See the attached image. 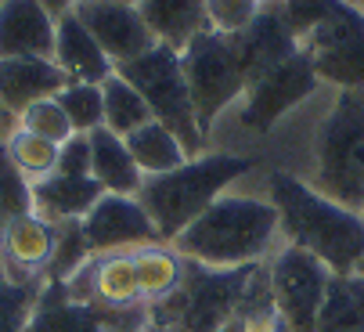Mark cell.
I'll use <instances>...</instances> for the list:
<instances>
[{
    "label": "cell",
    "instance_id": "1",
    "mask_svg": "<svg viewBox=\"0 0 364 332\" xmlns=\"http://www.w3.org/2000/svg\"><path fill=\"white\" fill-rule=\"evenodd\" d=\"M267 199L278 209L282 242L318 256L332 274H353L364 260V217L325 199L310 181L274 170L267 177Z\"/></svg>",
    "mask_w": 364,
    "mask_h": 332
},
{
    "label": "cell",
    "instance_id": "2",
    "mask_svg": "<svg viewBox=\"0 0 364 332\" xmlns=\"http://www.w3.org/2000/svg\"><path fill=\"white\" fill-rule=\"evenodd\" d=\"M282 239L278 209L267 195H231L224 192L198 220L170 242L184 260L202 267L235 271L264 264Z\"/></svg>",
    "mask_w": 364,
    "mask_h": 332
},
{
    "label": "cell",
    "instance_id": "3",
    "mask_svg": "<svg viewBox=\"0 0 364 332\" xmlns=\"http://www.w3.org/2000/svg\"><path fill=\"white\" fill-rule=\"evenodd\" d=\"M249 166H252L249 159L228 155V152L198 155V159H188L184 166H177L170 174L144 177L137 202L151 217L159 239L170 246L191 220H198L238 177L249 174Z\"/></svg>",
    "mask_w": 364,
    "mask_h": 332
},
{
    "label": "cell",
    "instance_id": "4",
    "mask_svg": "<svg viewBox=\"0 0 364 332\" xmlns=\"http://www.w3.org/2000/svg\"><path fill=\"white\" fill-rule=\"evenodd\" d=\"M259 264L217 271L195 260L184 264V282L148 307V332H217L231 325L245 304L249 282Z\"/></svg>",
    "mask_w": 364,
    "mask_h": 332
},
{
    "label": "cell",
    "instance_id": "5",
    "mask_svg": "<svg viewBox=\"0 0 364 332\" xmlns=\"http://www.w3.org/2000/svg\"><path fill=\"white\" fill-rule=\"evenodd\" d=\"M310 188L353 213L364 209V94H339L321 120Z\"/></svg>",
    "mask_w": 364,
    "mask_h": 332
},
{
    "label": "cell",
    "instance_id": "6",
    "mask_svg": "<svg viewBox=\"0 0 364 332\" xmlns=\"http://www.w3.org/2000/svg\"><path fill=\"white\" fill-rule=\"evenodd\" d=\"M116 73L144 98V105L151 108V120L177 134L188 159H198L205 148V134H202L198 116H195V101H191V90L184 80L181 51H173L166 43H155L148 54H141L137 62L119 66Z\"/></svg>",
    "mask_w": 364,
    "mask_h": 332
},
{
    "label": "cell",
    "instance_id": "7",
    "mask_svg": "<svg viewBox=\"0 0 364 332\" xmlns=\"http://www.w3.org/2000/svg\"><path fill=\"white\" fill-rule=\"evenodd\" d=\"M181 66H184V80L195 101L198 127L202 134H210L217 116L235 98L245 94V76H242L235 40L217 29H205L181 51Z\"/></svg>",
    "mask_w": 364,
    "mask_h": 332
},
{
    "label": "cell",
    "instance_id": "8",
    "mask_svg": "<svg viewBox=\"0 0 364 332\" xmlns=\"http://www.w3.org/2000/svg\"><path fill=\"white\" fill-rule=\"evenodd\" d=\"M267 279L285 332H318V314L332 282V271L318 256L282 242L267 256Z\"/></svg>",
    "mask_w": 364,
    "mask_h": 332
},
{
    "label": "cell",
    "instance_id": "9",
    "mask_svg": "<svg viewBox=\"0 0 364 332\" xmlns=\"http://www.w3.org/2000/svg\"><path fill=\"white\" fill-rule=\"evenodd\" d=\"M321 87L318 73H314V58L306 51L292 54L289 62H282L278 69H271L264 80H256L249 90H245V105H242V127L249 130H259L267 134L285 113L299 101H306Z\"/></svg>",
    "mask_w": 364,
    "mask_h": 332
},
{
    "label": "cell",
    "instance_id": "10",
    "mask_svg": "<svg viewBox=\"0 0 364 332\" xmlns=\"http://www.w3.org/2000/svg\"><path fill=\"white\" fill-rule=\"evenodd\" d=\"M65 293H69V300L97 307V311H141V307H148L141 296V282H137L134 249L90 256L65 282Z\"/></svg>",
    "mask_w": 364,
    "mask_h": 332
},
{
    "label": "cell",
    "instance_id": "11",
    "mask_svg": "<svg viewBox=\"0 0 364 332\" xmlns=\"http://www.w3.org/2000/svg\"><path fill=\"white\" fill-rule=\"evenodd\" d=\"M235 51H238V62H242V76H245V90L264 80L271 69H278L282 62H289L292 54H299V36L289 26L285 15V0H264L259 11L252 15V22L231 36Z\"/></svg>",
    "mask_w": 364,
    "mask_h": 332
},
{
    "label": "cell",
    "instance_id": "12",
    "mask_svg": "<svg viewBox=\"0 0 364 332\" xmlns=\"http://www.w3.org/2000/svg\"><path fill=\"white\" fill-rule=\"evenodd\" d=\"M76 19L90 29V36L109 54V62L119 69L127 62H137L155 43L148 22L141 19L137 8L119 4V0H76Z\"/></svg>",
    "mask_w": 364,
    "mask_h": 332
},
{
    "label": "cell",
    "instance_id": "13",
    "mask_svg": "<svg viewBox=\"0 0 364 332\" xmlns=\"http://www.w3.org/2000/svg\"><path fill=\"white\" fill-rule=\"evenodd\" d=\"M83 235L94 256L163 242L137 195H101V202L83 217Z\"/></svg>",
    "mask_w": 364,
    "mask_h": 332
},
{
    "label": "cell",
    "instance_id": "14",
    "mask_svg": "<svg viewBox=\"0 0 364 332\" xmlns=\"http://www.w3.org/2000/svg\"><path fill=\"white\" fill-rule=\"evenodd\" d=\"M58 19L36 0L0 4V58H50L55 62Z\"/></svg>",
    "mask_w": 364,
    "mask_h": 332
},
{
    "label": "cell",
    "instance_id": "15",
    "mask_svg": "<svg viewBox=\"0 0 364 332\" xmlns=\"http://www.w3.org/2000/svg\"><path fill=\"white\" fill-rule=\"evenodd\" d=\"M55 239H58V228L47 224L36 213L11 220L0 232V253H4L8 282H43L50 253H55Z\"/></svg>",
    "mask_w": 364,
    "mask_h": 332
},
{
    "label": "cell",
    "instance_id": "16",
    "mask_svg": "<svg viewBox=\"0 0 364 332\" xmlns=\"http://www.w3.org/2000/svg\"><path fill=\"white\" fill-rule=\"evenodd\" d=\"M65 73L50 58H0V105L18 120L29 105L43 98H58Z\"/></svg>",
    "mask_w": 364,
    "mask_h": 332
},
{
    "label": "cell",
    "instance_id": "17",
    "mask_svg": "<svg viewBox=\"0 0 364 332\" xmlns=\"http://www.w3.org/2000/svg\"><path fill=\"white\" fill-rule=\"evenodd\" d=\"M55 66L65 73L69 83H105L116 73V66L109 62V54L101 51V43L90 36V29L76 19V11L58 19Z\"/></svg>",
    "mask_w": 364,
    "mask_h": 332
},
{
    "label": "cell",
    "instance_id": "18",
    "mask_svg": "<svg viewBox=\"0 0 364 332\" xmlns=\"http://www.w3.org/2000/svg\"><path fill=\"white\" fill-rule=\"evenodd\" d=\"M101 185L94 177H62L50 174L33 185V213L47 224H65V220H83L101 202Z\"/></svg>",
    "mask_w": 364,
    "mask_h": 332
},
{
    "label": "cell",
    "instance_id": "19",
    "mask_svg": "<svg viewBox=\"0 0 364 332\" xmlns=\"http://www.w3.org/2000/svg\"><path fill=\"white\" fill-rule=\"evenodd\" d=\"M90 177L105 195H137L144 185V174L137 170L127 141L109 127H97L90 134Z\"/></svg>",
    "mask_w": 364,
    "mask_h": 332
},
{
    "label": "cell",
    "instance_id": "20",
    "mask_svg": "<svg viewBox=\"0 0 364 332\" xmlns=\"http://www.w3.org/2000/svg\"><path fill=\"white\" fill-rule=\"evenodd\" d=\"M137 11L148 22L151 36L173 51H184L198 33L210 29L205 0H141Z\"/></svg>",
    "mask_w": 364,
    "mask_h": 332
},
{
    "label": "cell",
    "instance_id": "21",
    "mask_svg": "<svg viewBox=\"0 0 364 332\" xmlns=\"http://www.w3.org/2000/svg\"><path fill=\"white\" fill-rule=\"evenodd\" d=\"M134 264H137V282H141V296L144 304H159L166 300L181 282H184V256L166 246V242H155V246H141L134 249Z\"/></svg>",
    "mask_w": 364,
    "mask_h": 332
},
{
    "label": "cell",
    "instance_id": "22",
    "mask_svg": "<svg viewBox=\"0 0 364 332\" xmlns=\"http://www.w3.org/2000/svg\"><path fill=\"white\" fill-rule=\"evenodd\" d=\"M127 141V148H130V155H134V162H137V170L144 174V177H159V174H170V170H177V166H184L188 162V152H184V145L177 141V134L173 130H166L163 123H144L141 130H134L130 138H123Z\"/></svg>",
    "mask_w": 364,
    "mask_h": 332
},
{
    "label": "cell",
    "instance_id": "23",
    "mask_svg": "<svg viewBox=\"0 0 364 332\" xmlns=\"http://www.w3.org/2000/svg\"><path fill=\"white\" fill-rule=\"evenodd\" d=\"M318 332H364V274H332Z\"/></svg>",
    "mask_w": 364,
    "mask_h": 332
},
{
    "label": "cell",
    "instance_id": "24",
    "mask_svg": "<svg viewBox=\"0 0 364 332\" xmlns=\"http://www.w3.org/2000/svg\"><path fill=\"white\" fill-rule=\"evenodd\" d=\"M310 58H314V73H318L321 83L339 87V94H346V90L364 94V36H353V40H343L336 47L314 51Z\"/></svg>",
    "mask_w": 364,
    "mask_h": 332
},
{
    "label": "cell",
    "instance_id": "25",
    "mask_svg": "<svg viewBox=\"0 0 364 332\" xmlns=\"http://www.w3.org/2000/svg\"><path fill=\"white\" fill-rule=\"evenodd\" d=\"M101 98H105V127L112 134L130 138L134 130L151 123V108L144 105V98L119 73H112L105 83H101Z\"/></svg>",
    "mask_w": 364,
    "mask_h": 332
},
{
    "label": "cell",
    "instance_id": "26",
    "mask_svg": "<svg viewBox=\"0 0 364 332\" xmlns=\"http://www.w3.org/2000/svg\"><path fill=\"white\" fill-rule=\"evenodd\" d=\"M55 228H58V239H55V253H50L43 282H62L65 286L94 253H90L87 235H83V220H65V224H55Z\"/></svg>",
    "mask_w": 364,
    "mask_h": 332
},
{
    "label": "cell",
    "instance_id": "27",
    "mask_svg": "<svg viewBox=\"0 0 364 332\" xmlns=\"http://www.w3.org/2000/svg\"><path fill=\"white\" fill-rule=\"evenodd\" d=\"M4 148H8L15 166L33 185L50 177V174H55V166H58V145H50V141H43V138H36V134H29L22 127H15V134L4 141Z\"/></svg>",
    "mask_w": 364,
    "mask_h": 332
},
{
    "label": "cell",
    "instance_id": "28",
    "mask_svg": "<svg viewBox=\"0 0 364 332\" xmlns=\"http://www.w3.org/2000/svg\"><path fill=\"white\" fill-rule=\"evenodd\" d=\"M58 105L76 134H94L105 127V98H101V83H65L58 94Z\"/></svg>",
    "mask_w": 364,
    "mask_h": 332
},
{
    "label": "cell",
    "instance_id": "29",
    "mask_svg": "<svg viewBox=\"0 0 364 332\" xmlns=\"http://www.w3.org/2000/svg\"><path fill=\"white\" fill-rule=\"evenodd\" d=\"M29 213H33V181L15 166L8 148L0 145V232L11 220L29 217Z\"/></svg>",
    "mask_w": 364,
    "mask_h": 332
},
{
    "label": "cell",
    "instance_id": "30",
    "mask_svg": "<svg viewBox=\"0 0 364 332\" xmlns=\"http://www.w3.org/2000/svg\"><path fill=\"white\" fill-rule=\"evenodd\" d=\"M18 127L36 134V138H43V141H50V145H58V148L76 134L69 116H65V108L58 105V98H43V101L29 105L26 113L18 116Z\"/></svg>",
    "mask_w": 364,
    "mask_h": 332
},
{
    "label": "cell",
    "instance_id": "31",
    "mask_svg": "<svg viewBox=\"0 0 364 332\" xmlns=\"http://www.w3.org/2000/svg\"><path fill=\"white\" fill-rule=\"evenodd\" d=\"M43 282H4L0 286V332H26Z\"/></svg>",
    "mask_w": 364,
    "mask_h": 332
},
{
    "label": "cell",
    "instance_id": "32",
    "mask_svg": "<svg viewBox=\"0 0 364 332\" xmlns=\"http://www.w3.org/2000/svg\"><path fill=\"white\" fill-rule=\"evenodd\" d=\"M343 4H346V0H285V15H289V26L299 36V47H303V40L310 33H314L325 19H332Z\"/></svg>",
    "mask_w": 364,
    "mask_h": 332
},
{
    "label": "cell",
    "instance_id": "33",
    "mask_svg": "<svg viewBox=\"0 0 364 332\" xmlns=\"http://www.w3.org/2000/svg\"><path fill=\"white\" fill-rule=\"evenodd\" d=\"M259 4H264V0H205V8H210V29L235 36L252 22Z\"/></svg>",
    "mask_w": 364,
    "mask_h": 332
},
{
    "label": "cell",
    "instance_id": "34",
    "mask_svg": "<svg viewBox=\"0 0 364 332\" xmlns=\"http://www.w3.org/2000/svg\"><path fill=\"white\" fill-rule=\"evenodd\" d=\"M55 174H62V177H90V134H73L58 148Z\"/></svg>",
    "mask_w": 364,
    "mask_h": 332
},
{
    "label": "cell",
    "instance_id": "35",
    "mask_svg": "<svg viewBox=\"0 0 364 332\" xmlns=\"http://www.w3.org/2000/svg\"><path fill=\"white\" fill-rule=\"evenodd\" d=\"M36 4H43L55 19H62V15H69V11L76 8V0H36Z\"/></svg>",
    "mask_w": 364,
    "mask_h": 332
},
{
    "label": "cell",
    "instance_id": "36",
    "mask_svg": "<svg viewBox=\"0 0 364 332\" xmlns=\"http://www.w3.org/2000/svg\"><path fill=\"white\" fill-rule=\"evenodd\" d=\"M15 127H18V120H15V116L8 113L4 105H0V145H4V141H8L11 134H15Z\"/></svg>",
    "mask_w": 364,
    "mask_h": 332
},
{
    "label": "cell",
    "instance_id": "37",
    "mask_svg": "<svg viewBox=\"0 0 364 332\" xmlns=\"http://www.w3.org/2000/svg\"><path fill=\"white\" fill-rule=\"evenodd\" d=\"M8 282V267H4V253H0V286Z\"/></svg>",
    "mask_w": 364,
    "mask_h": 332
},
{
    "label": "cell",
    "instance_id": "38",
    "mask_svg": "<svg viewBox=\"0 0 364 332\" xmlns=\"http://www.w3.org/2000/svg\"><path fill=\"white\" fill-rule=\"evenodd\" d=\"M217 332H242V328H238V321H231V325H224V328H217Z\"/></svg>",
    "mask_w": 364,
    "mask_h": 332
},
{
    "label": "cell",
    "instance_id": "39",
    "mask_svg": "<svg viewBox=\"0 0 364 332\" xmlns=\"http://www.w3.org/2000/svg\"><path fill=\"white\" fill-rule=\"evenodd\" d=\"M119 4H130V8H141V0H119Z\"/></svg>",
    "mask_w": 364,
    "mask_h": 332
},
{
    "label": "cell",
    "instance_id": "40",
    "mask_svg": "<svg viewBox=\"0 0 364 332\" xmlns=\"http://www.w3.org/2000/svg\"><path fill=\"white\" fill-rule=\"evenodd\" d=\"M357 274H364V260H360V264H357Z\"/></svg>",
    "mask_w": 364,
    "mask_h": 332
},
{
    "label": "cell",
    "instance_id": "41",
    "mask_svg": "<svg viewBox=\"0 0 364 332\" xmlns=\"http://www.w3.org/2000/svg\"><path fill=\"white\" fill-rule=\"evenodd\" d=\"M353 4H357V8H364V0H353Z\"/></svg>",
    "mask_w": 364,
    "mask_h": 332
},
{
    "label": "cell",
    "instance_id": "42",
    "mask_svg": "<svg viewBox=\"0 0 364 332\" xmlns=\"http://www.w3.org/2000/svg\"><path fill=\"white\" fill-rule=\"evenodd\" d=\"M360 217H364V209H360Z\"/></svg>",
    "mask_w": 364,
    "mask_h": 332
},
{
    "label": "cell",
    "instance_id": "43",
    "mask_svg": "<svg viewBox=\"0 0 364 332\" xmlns=\"http://www.w3.org/2000/svg\"><path fill=\"white\" fill-rule=\"evenodd\" d=\"M0 4H4V0H0Z\"/></svg>",
    "mask_w": 364,
    "mask_h": 332
}]
</instances>
